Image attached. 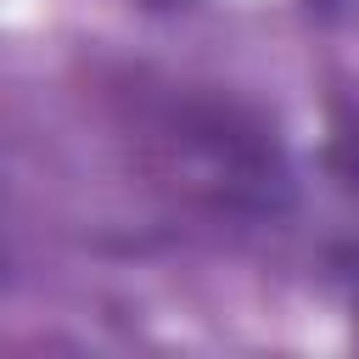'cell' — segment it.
Listing matches in <instances>:
<instances>
[{"mask_svg":"<svg viewBox=\"0 0 359 359\" xmlns=\"http://www.w3.org/2000/svg\"><path fill=\"white\" fill-rule=\"evenodd\" d=\"M331 168L359 191V118H348V123L337 129V140H331Z\"/></svg>","mask_w":359,"mask_h":359,"instance_id":"6da1fadb","label":"cell"}]
</instances>
